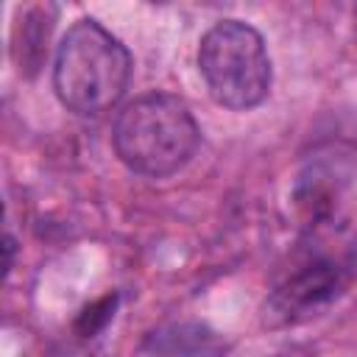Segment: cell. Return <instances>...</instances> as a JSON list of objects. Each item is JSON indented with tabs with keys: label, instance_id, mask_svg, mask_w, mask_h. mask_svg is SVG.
<instances>
[{
	"label": "cell",
	"instance_id": "5",
	"mask_svg": "<svg viewBox=\"0 0 357 357\" xmlns=\"http://www.w3.org/2000/svg\"><path fill=\"white\" fill-rule=\"evenodd\" d=\"M56 22V6L53 3H36L17 11L14 28H11V56L20 70V75L33 78L45 61L47 39Z\"/></svg>",
	"mask_w": 357,
	"mask_h": 357
},
{
	"label": "cell",
	"instance_id": "1",
	"mask_svg": "<svg viewBox=\"0 0 357 357\" xmlns=\"http://www.w3.org/2000/svg\"><path fill=\"white\" fill-rule=\"evenodd\" d=\"M131 56L126 45L95 20H78L61 39L53 64L59 100L84 117L109 112L126 92Z\"/></svg>",
	"mask_w": 357,
	"mask_h": 357
},
{
	"label": "cell",
	"instance_id": "3",
	"mask_svg": "<svg viewBox=\"0 0 357 357\" xmlns=\"http://www.w3.org/2000/svg\"><path fill=\"white\" fill-rule=\"evenodd\" d=\"M198 67L215 103L251 109L271 89V59L257 28L243 20L215 22L198 47Z\"/></svg>",
	"mask_w": 357,
	"mask_h": 357
},
{
	"label": "cell",
	"instance_id": "7",
	"mask_svg": "<svg viewBox=\"0 0 357 357\" xmlns=\"http://www.w3.org/2000/svg\"><path fill=\"white\" fill-rule=\"evenodd\" d=\"M117 293H109V296H100L98 301H92V304H86L81 312H78V318H75V324H73V329H75V335H81V337H92V335H98L112 318H114V310H117Z\"/></svg>",
	"mask_w": 357,
	"mask_h": 357
},
{
	"label": "cell",
	"instance_id": "6",
	"mask_svg": "<svg viewBox=\"0 0 357 357\" xmlns=\"http://www.w3.org/2000/svg\"><path fill=\"white\" fill-rule=\"evenodd\" d=\"M145 349L153 357H212L220 343L212 332L198 324H178L170 329H159L148 337Z\"/></svg>",
	"mask_w": 357,
	"mask_h": 357
},
{
	"label": "cell",
	"instance_id": "2",
	"mask_svg": "<svg viewBox=\"0 0 357 357\" xmlns=\"http://www.w3.org/2000/svg\"><path fill=\"white\" fill-rule=\"evenodd\" d=\"M201 139L190 106L170 92H148L131 100L114 123V151L134 173L165 178L178 173Z\"/></svg>",
	"mask_w": 357,
	"mask_h": 357
},
{
	"label": "cell",
	"instance_id": "4",
	"mask_svg": "<svg viewBox=\"0 0 357 357\" xmlns=\"http://www.w3.org/2000/svg\"><path fill=\"white\" fill-rule=\"evenodd\" d=\"M351 276L354 257L346 248H329L324 243L307 248L268 296L262 307L265 324L290 326L307 321L310 315H318L346 293Z\"/></svg>",
	"mask_w": 357,
	"mask_h": 357
}]
</instances>
